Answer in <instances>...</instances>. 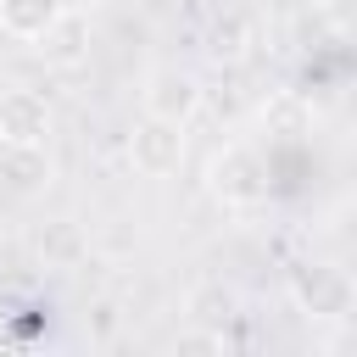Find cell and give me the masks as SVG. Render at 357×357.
Instances as JSON below:
<instances>
[{"label":"cell","instance_id":"obj_3","mask_svg":"<svg viewBox=\"0 0 357 357\" xmlns=\"http://www.w3.org/2000/svg\"><path fill=\"white\" fill-rule=\"evenodd\" d=\"M50 139V106L39 89H22V84H6L0 89V145L11 151H45Z\"/></svg>","mask_w":357,"mask_h":357},{"label":"cell","instance_id":"obj_2","mask_svg":"<svg viewBox=\"0 0 357 357\" xmlns=\"http://www.w3.org/2000/svg\"><path fill=\"white\" fill-rule=\"evenodd\" d=\"M128 162H134L139 178L178 173V162H184V123H167V117H151L145 112L134 123V134H128Z\"/></svg>","mask_w":357,"mask_h":357},{"label":"cell","instance_id":"obj_5","mask_svg":"<svg viewBox=\"0 0 357 357\" xmlns=\"http://www.w3.org/2000/svg\"><path fill=\"white\" fill-rule=\"evenodd\" d=\"M145 112L190 128V117L201 112V84H195L184 67H156V73L145 78Z\"/></svg>","mask_w":357,"mask_h":357},{"label":"cell","instance_id":"obj_1","mask_svg":"<svg viewBox=\"0 0 357 357\" xmlns=\"http://www.w3.org/2000/svg\"><path fill=\"white\" fill-rule=\"evenodd\" d=\"M206 184H212V195H218L223 206H257V201H268V162H262L257 145L234 139V145H223V151L212 156Z\"/></svg>","mask_w":357,"mask_h":357},{"label":"cell","instance_id":"obj_4","mask_svg":"<svg viewBox=\"0 0 357 357\" xmlns=\"http://www.w3.org/2000/svg\"><path fill=\"white\" fill-rule=\"evenodd\" d=\"M33 56L45 61V67H56V73H73V67H84L89 61V22H84V11H73V6H61L33 39Z\"/></svg>","mask_w":357,"mask_h":357},{"label":"cell","instance_id":"obj_6","mask_svg":"<svg viewBox=\"0 0 357 357\" xmlns=\"http://www.w3.org/2000/svg\"><path fill=\"white\" fill-rule=\"evenodd\" d=\"M296 301L307 307V318H346L351 312V279L346 268H329V262H312L296 273Z\"/></svg>","mask_w":357,"mask_h":357},{"label":"cell","instance_id":"obj_7","mask_svg":"<svg viewBox=\"0 0 357 357\" xmlns=\"http://www.w3.org/2000/svg\"><path fill=\"white\" fill-rule=\"evenodd\" d=\"M56 11H61V0H0V28L17 39H33Z\"/></svg>","mask_w":357,"mask_h":357}]
</instances>
